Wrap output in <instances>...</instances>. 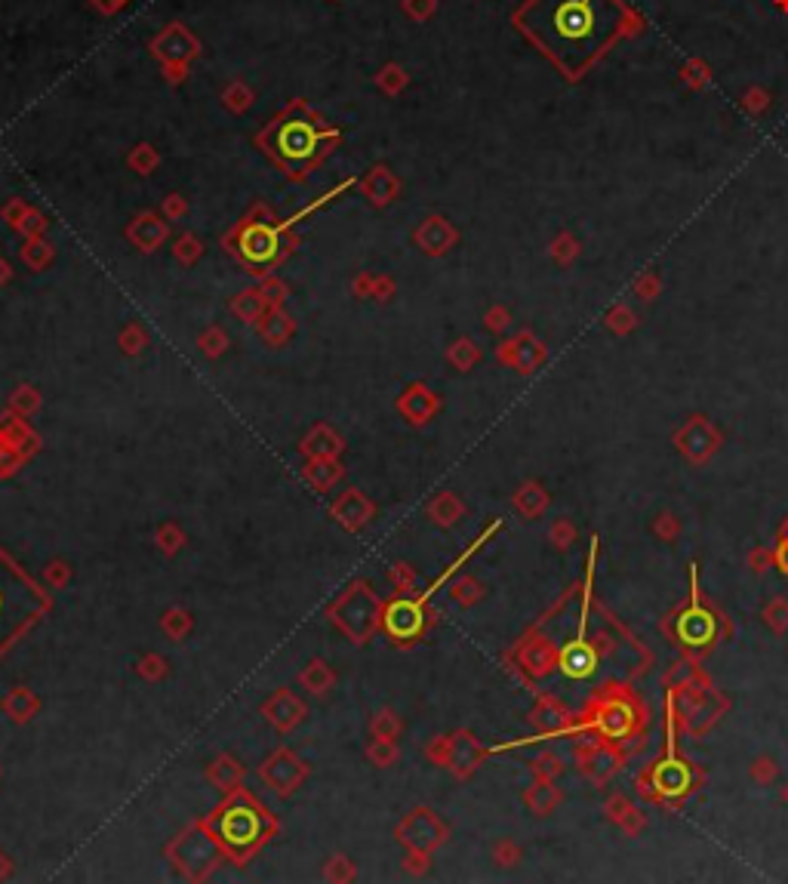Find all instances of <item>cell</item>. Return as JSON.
Segmentation results:
<instances>
[{
    "label": "cell",
    "instance_id": "1",
    "mask_svg": "<svg viewBox=\"0 0 788 884\" xmlns=\"http://www.w3.org/2000/svg\"><path fill=\"white\" fill-rule=\"evenodd\" d=\"M619 0H530L521 13L524 31L570 78L595 62L625 25Z\"/></svg>",
    "mask_w": 788,
    "mask_h": 884
},
{
    "label": "cell",
    "instance_id": "2",
    "mask_svg": "<svg viewBox=\"0 0 788 884\" xmlns=\"http://www.w3.org/2000/svg\"><path fill=\"white\" fill-rule=\"evenodd\" d=\"M204 823L222 844V851L241 866L278 832V823L265 811V804H259L244 786L228 792V798L216 807V814Z\"/></svg>",
    "mask_w": 788,
    "mask_h": 884
},
{
    "label": "cell",
    "instance_id": "3",
    "mask_svg": "<svg viewBox=\"0 0 788 884\" xmlns=\"http://www.w3.org/2000/svg\"><path fill=\"white\" fill-rule=\"evenodd\" d=\"M50 592L0 549V657L50 613Z\"/></svg>",
    "mask_w": 788,
    "mask_h": 884
},
{
    "label": "cell",
    "instance_id": "4",
    "mask_svg": "<svg viewBox=\"0 0 788 884\" xmlns=\"http://www.w3.org/2000/svg\"><path fill=\"white\" fill-rule=\"evenodd\" d=\"M382 610L385 601L367 580H354L348 589L336 595V601L327 607V620L351 641L364 647L379 629H382Z\"/></svg>",
    "mask_w": 788,
    "mask_h": 884
},
{
    "label": "cell",
    "instance_id": "5",
    "mask_svg": "<svg viewBox=\"0 0 788 884\" xmlns=\"http://www.w3.org/2000/svg\"><path fill=\"white\" fill-rule=\"evenodd\" d=\"M167 857L173 860V866L188 878V881H204L216 872V866L222 863L225 851L222 844L216 841V835L207 829V823H194L191 829H185L170 848Z\"/></svg>",
    "mask_w": 788,
    "mask_h": 884
},
{
    "label": "cell",
    "instance_id": "6",
    "mask_svg": "<svg viewBox=\"0 0 788 884\" xmlns=\"http://www.w3.org/2000/svg\"><path fill=\"white\" fill-rule=\"evenodd\" d=\"M428 626V613L419 598H394L382 610V632L391 638L394 647H410L422 638Z\"/></svg>",
    "mask_w": 788,
    "mask_h": 884
},
{
    "label": "cell",
    "instance_id": "7",
    "mask_svg": "<svg viewBox=\"0 0 788 884\" xmlns=\"http://www.w3.org/2000/svg\"><path fill=\"white\" fill-rule=\"evenodd\" d=\"M650 786L662 798H681L690 789V771L687 764L675 755V721L672 706H665V758L653 767Z\"/></svg>",
    "mask_w": 788,
    "mask_h": 884
},
{
    "label": "cell",
    "instance_id": "8",
    "mask_svg": "<svg viewBox=\"0 0 788 884\" xmlns=\"http://www.w3.org/2000/svg\"><path fill=\"white\" fill-rule=\"evenodd\" d=\"M308 774H311V767L293 749H284V746L274 749L259 767V780L281 798H290L308 780Z\"/></svg>",
    "mask_w": 788,
    "mask_h": 884
},
{
    "label": "cell",
    "instance_id": "9",
    "mask_svg": "<svg viewBox=\"0 0 788 884\" xmlns=\"http://www.w3.org/2000/svg\"><path fill=\"white\" fill-rule=\"evenodd\" d=\"M281 225L247 222L238 232V253L250 268H268L281 256Z\"/></svg>",
    "mask_w": 788,
    "mask_h": 884
},
{
    "label": "cell",
    "instance_id": "10",
    "mask_svg": "<svg viewBox=\"0 0 788 884\" xmlns=\"http://www.w3.org/2000/svg\"><path fill=\"white\" fill-rule=\"evenodd\" d=\"M398 841L404 844L407 851H422V854H431L438 851L444 838H447V829L444 823L428 811V807H416L413 814H407L398 826Z\"/></svg>",
    "mask_w": 788,
    "mask_h": 884
},
{
    "label": "cell",
    "instance_id": "11",
    "mask_svg": "<svg viewBox=\"0 0 788 884\" xmlns=\"http://www.w3.org/2000/svg\"><path fill=\"white\" fill-rule=\"evenodd\" d=\"M588 573H595V543H591V555H588ZM588 595H591V576H588V589H585V601H582V620H579V635L573 644H567L561 650V672L567 678H588L595 672V650L585 644V626H588Z\"/></svg>",
    "mask_w": 788,
    "mask_h": 884
},
{
    "label": "cell",
    "instance_id": "12",
    "mask_svg": "<svg viewBox=\"0 0 788 884\" xmlns=\"http://www.w3.org/2000/svg\"><path fill=\"white\" fill-rule=\"evenodd\" d=\"M321 142H324V136H321L318 130H314L311 124H305V121H293V124H284V127L278 130V139H274V148H278V155H281L284 164H290V167L299 170L305 161H311L314 155H318Z\"/></svg>",
    "mask_w": 788,
    "mask_h": 884
},
{
    "label": "cell",
    "instance_id": "13",
    "mask_svg": "<svg viewBox=\"0 0 788 884\" xmlns=\"http://www.w3.org/2000/svg\"><path fill=\"white\" fill-rule=\"evenodd\" d=\"M373 515H376L373 499L358 487H348L345 493H339L330 506V518L348 533H361L373 521Z\"/></svg>",
    "mask_w": 788,
    "mask_h": 884
},
{
    "label": "cell",
    "instance_id": "14",
    "mask_svg": "<svg viewBox=\"0 0 788 884\" xmlns=\"http://www.w3.org/2000/svg\"><path fill=\"white\" fill-rule=\"evenodd\" d=\"M262 715H265V721L274 730H278V734H290V730H296L305 721L308 706L293 694V690L281 687V690H274V694L262 703Z\"/></svg>",
    "mask_w": 788,
    "mask_h": 884
},
{
    "label": "cell",
    "instance_id": "15",
    "mask_svg": "<svg viewBox=\"0 0 788 884\" xmlns=\"http://www.w3.org/2000/svg\"><path fill=\"white\" fill-rule=\"evenodd\" d=\"M715 632H718L715 617H712V613H708L696 598L690 601V607L681 613L678 623H675V635H678V641L687 644V647H702V644H708V641L715 638Z\"/></svg>",
    "mask_w": 788,
    "mask_h": 884
},
{
    "label": "cell",
    "instance_id": "16",
    "mask_svg": "<svg viewBox=\"0 0 788 884\" xmlns=\"http://www.w3.org/2000/svg\"><path fill=\"white\" fill-rule=\"evenodd\" d=\"M299 450L305 459H339L345 450V438L330 426V422H318V426L308 429Z\"/></svg>",
    "mask_w": 788,
    "mask_h": 884
},
{
    "label": "cell",
    "instance_id": "17",
    "mask_svg": "<svg viewBox=\"0 0 788 884\" xmlns=\"http://www.w3.org/2000/svg\"><path fill=\"white\" fill-rule=\"evenodd\" d=\"M438 395L428 392L425 386H410L401 398H398V413L410 422V426H425V422L438 413Z\"/></svg>",
    "mask_w": 788,
    "mask_h": 884
},
{
    "label": "cell",
    "instance_id": "18",
    "mask_svg": "<svg viewBox=\"0 0 788 884\" xmlns=\"http://www.w3.org/2000/svg\"><path fill=\"white\" fill-rule=\"evenodd\" d=\"M0 444L4 447H10V450H16L19 456H25V463L28 459L41 450V438H37L34 432H31V426H28V419H19V416H7V419H0Z\"/></svg>",
    "mask_w": 788,
    "mask_h": 884
},
{
    "label": "cell",
    "instance_id": "19",
    "mask_svg": "<svg viewBox=\"0 0 788 884\" xmlns=\"http://www.w3.org/2000/svg\"><path fill=\"white\" fill-rule=\"evenodd\" d=\"M244 777H247V767L234 758V755H216L210 764H207V780L219 789V792H234L244 786Z\"/></svg>",
    "mask_w": 788,
    "mask_h": 884
},
{
    "label": "cell",
    "instance_id": "20",
    "mask_svg": "<svg viewBox=\"0 0 788 884\" xmlns=\"http://www.w3.org/2000/svg\"><path fill=\"white\" fill-rule=\"evenodd\" d=\"M0 712H4L13 724H28L37 712H41V700L31 687L19 684L13 690H7V697L0 700Z\"/></svg>",
    "mask_w": 788,
    "mask_h": 884
},
{
    "label": "cell",
    "instance_id": "21",
    "mask_svg": "<svg viewBox=\"0 0 788 884\" xmlns=\"http://www.w3.org/2000/svg\"><path fill=\"white\" fill-rule=\"evenodd\" d=\"M302 478L308 481V487H314L318 493H327L345 478V469L339 459H305Z\"/></svg>",
    "mask_w": 788,
    "mask_h": 884
},
{
    "label": "cell",
    "instance_id": "22",
    "mask_svg": "<svg viewBox=\"0 0 788 884\" xmlns=\"http://www.w3.org/2000/svg\"><path fill=\"white\" fill-rule=\"evenodd\" d=\"M299 687L308 690L311 697H327L330 690L336 687V672L321 657H314V660H308V666H302Z\"/></svg>",
    "mask_w": 788,
    "mask_h": 884
},
{
    "label": "cell",
    "instance_id": "23",
    "mask_svg": "<svg viewBox=\"0 0 788 884\" xmlns=\"http://www.w3.org/2000/svg\"><path fill=\"white\" fill-rule=\"evenodd\" d=\"M194 629V617L185 610V607H170L164 617H161V632L173 641V644H182Z\"/></svg>",
    "mask_w": 788,
    "mask_h": 884
},
{
    "label": "cell",
    "instance_id": "24",
    "mask_svg": "<svg viewBox=\"0 0 788 884\" xmlns=\"http://www.w3.org/2000/svg\"><path fill=\"white\" fill-rule=\"evenodd\" d=\"M154 546L157 552H161L164 558H176L182 549H185V530L179 524H161L154 530Z\"/></svg>",
    "mask_w": 788,
    "mask_h": 884
},
{
    "label": "cell",
    "instance_id": "25",
    "mask_svg": "<svg viewBox=\"0 0 788 884\" xmlns=\"http://www.w3.org/2000/svg\"><path fill=\"white\" fill-rule=\"evenodd\" d=\"M41 404H44V398H41V392H37L34 386H19L10 395V401H7V410L13 416H19V419H31L37 410H41Z\"/></svg>",
    "mask_w": 788,
    "mask_h": 884
},
{
    "label": "cell",
    "instance_id": "26",
    "mask_svg": "<svg viewBox=\"0 0 788 884\" xmlns=\"http://www.w3.org/2000/svg\"><path fill=\"white\" fill-rule=\"evenodd\" d=\"M136 675L142 681H148V684H157V681H164L170 675V663H167L164 653H154V650L142 653L139 663H136Z\"/></svg>",
    "mask_w": 788,
    "mask_h": 884
},
{
    "label": "cell",
    "instance_id": "27",
    "mask_svg": "<svg viewBox=\"0 0 788 884\" xmlns=\"http://www.w3.org/2000/svg\"><path fill=\"white\" fill-rule=\"evenodd\" d=\"M370 737L376 740H398L401 737V718L394 709H379L370 718Z\"/></svg>",
    "mask_w": 788,
    "mask_h": 884
},
{
    "label": "cell",
    "instance_id": "28",
    "mask_svg": "<svg viewBox=\"0 0 788 884\" xmlns=\"http://www.w3.org/2000/svg\"><path fill=\"white\" fill-rule=\"evenodd\" d=\"M364 755H367V761L373 767H394V764H398V758H401V749H398V743H394V740H376L373 737L367 743Z\"/></svg>",
    "mask_w": 788,
    "mask_h": 884
},
{
    "label": "cell",
    "instance_id": "29",
    "mask_svg": "<svg viewBox=\"0 0 788 884\" xmlns=\"http://www.w3.org/2000/svg\"><path fill=\"white\" fill-rule=\"evenodd\" d=\"M459 512H462V509H459V503H456V499H453L450 493H441V496L435 499V503L428 506V515H431V521L441 524V527L453 524V521L459 518Z\"/></svg>",
    "mask_w": 788,
    "mask_h": 884
},
{
    "label": "cell",
    "instance_id": "30",
    "mask_svg": "<svg viewBox=\"0 0 788 884\" xmlns=\"http://www.w3.org/2000/svg\"><path fill=\"white\" fill-rule=\"evenodd\" d=\"M354 875H358V866H354L345 854H333V857L324 863V878L333 881V884H345V881H351Z\"/></svg>",
    "mask_w": 788,
    "mask_h": 884
},
{
    "label": "cell",
    "instance_id": "31",
    "mask_svg": "<svg viewBox=\"0 0 788 884\" xmlns=\"http://www.w3.org/2000/svg\"><path fill=\"white\" fill-rule=\"evenodd\" d=\"M388 583L394 586V592H413L416 589V570L410 567V564H404V561H398V564H391L388 567Z\"/></svg>",
    "mask_w": 788,
    "mask_h": 884
},
{
    "label": "cell",
    "instance_id": "32",
    "mask_svg": "<svg viewBox=\"0 0 788 884\" xmlns=\"http://www.w3.org/2000/svg\"><path fill=\"white\" fill-rule=\"evenodd\" d=\"M44 583H47V589L62 592V589L71 583V567H68L65 561H50V564L44 567Z\"/></svg>",
    "mask_w": 788,
    "mask_h": 884
},
{
    "label": "cell",
    "instance_id": "33",
    "mask_svg": "<svg viewBox=\"0 0 788 884\" xmlns=\"http://www.w3.org/2000/svg\"><path fill=\"white\" fill-rule=\"evenodd\" d=\"M428 860H431V854H422V851H407V857H404V872H410V875H425V869H428Z\"/></svg>",
    "mask_w": 788,
    "mask_h": 884
},
{
    "label": "cell",
    "instance_id": "34",
    "mask_svg": "<svg viewBox=\"0 0 788 884\" xmlns=\"http://www.w3.org/2000/svg\"><path fill=\"white\" fill-rule=\"evenodd\" d=\"M425 755H428L431 761H438V764H447V755H450V740H447V737L431 740V743L425 746Z\"/></svg>",
    "mask_w": 788,
    "mask_h": 884
},
{
    "label": "cell",
    "instance_id": "35",
    "mask_svg": "<svg viewBox=\"0 0 788 884\" xmlns=\"http://www.w3.org/2000/svg\"><path fill=\"white\" fill-rule=\"evenodd\" d=\"M121 345H124V352H127V355H139V352L145 349V336H142L136 327H130V330L121 336Z\"/></svg>",
    "mask_w": 788,
    "mask_h": 884
},
{
    "label": "cell",
    "instance_id": "36",
    "mask_svg": "<svg viewBox=\"0 0 788 884\" xmlns=\"http://www.w3.org/2000/svg\"><path fill=\"white\" fill-rule=\"evenodd\" d=\"M201 349H204L210 358H219V355L225 352V336H222L219 330L210 333V336H204V339H201Z\"/></svg>",
    "mask_w": 788,
    "mask_h": 884
},
{
    "label": "cell",
    "instance_id": "37",
    "mask_svg": "<svg viewBox=\"0 0 788 884\" xmlns=\"http://www.w3.org/2000/svg\"><path fill=\"white\" fill-rule=\"evenodd\" d=\"M450 595H453L456 601H465V604H468L471 598H475V586H471L468 580H462V583H456V586H453V592H450Z\"/></svg>",
    "mask_w": 788,
    "mask_h": 884
},
{
    "label": "cell",
    "instance_id": "38",
    "mask_svg": "<svg viewBox=\"0 0 788 884\" xmlns=\"http://www.w3.org/2000/svg\"><path fill=\"white\" fill-rule=\"evenodd\" d=\"M10 872H13V860H10L4 851H0V881L10 878Z\"/></svg>",
    "mask_w": 788,
    "mask_h": 884
},
{
    "label": "cell",
    "instance_id": "39",
    "mask_svg": "<svg viewBox=\"0 0 788 884\" xmlns=\"http://www.w3.org/2000/svg\"><path fill=\"white\" fill-rule=\"evenodd\" d=\"M776 564L782 567V573H788V543L779 546V552H776Z\"/></svg>",
    "mask_w": 788,
    "mask_h": 884
}]
</instances>
